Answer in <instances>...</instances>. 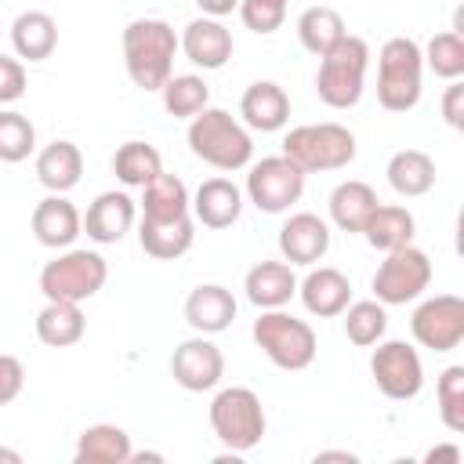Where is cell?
Masks as SVG:
<instances>
[{"label":"cell","instance_id":"e0dca14e","mask_svg":"<svg viewBox=\"0 0 464 464\" xmlns=\"http://www.w3.org/2000/svg\"><path fill=\"white\" fill-rule=\"evenodd\" d=\"M239 123L246 130H261V134H272V130H283L286 120H290V98L279 83L272 80H257L243 91L239 98Z\"/></svg>","mask_w":464,"mask_h":464},{"label":"cell","instance_id":"7402d4cb","mask_svg":"<svg viewBox=\"0 0 464 464\" xmlns=\"http://www.w3.org/2000/svg\"><path fill=\"white\" fill-rule=\"evenodd\" d=\"M196 239V221L192 214H181V218H163V221H152V218H141L138 225V243L149 257L156 261H174L181 254H188Z\"/></svg>","mask_w":464,"mask_h":464},{"label":"cell","instance_id":"8fae6325","mask_svg":"<svg viewBox=\"0 0 464 464\" xmlns=\"http://www.w3.org/2000/svg\"><path fill=\"white\" fill-rule=\"evenodd\" d=\"M370 373H373V384L381 388V395H388L395 402L417 399L424 388L420 355L406 341H377V348L370 355Z\"/></svg>","mask_w":464,"mask_h":464},{"label":"cell","instance_id":"5bb4252c","mask_svg":"<svg viewBox=\"0 0 464 464\" xmlns=\"http://www.w3.org/2000/svg\"><path fill=\"white\" fill-rule=\"evenodd\" d=\"M330 250V225L312 214V210H301V214H290L279 228V254L286 265H315L323 261V254Z\"/></svg>","mask_w":464,"mask_h":464},{"label":"cell","instance_id":"603a6c76","mask_svg":"<svg viewBox=\"0 0 464 464\" xmlns=\"http://www.w3.org/2000/svg\"><path fill=\"white\" fill-rule=\"evenodd\" d=\"M243 290H246V301L257 304L261 312H265V308H283V304H290V297L297 294L294 265H286V261H257V265L246 272Z\"/></svg>","mask_w":464,"mask_h":464},{"label":"cell","instance_id":"83f0119b","mask_svg":"<svg viewBox=\"0 0 464 464\" xmlns=\"http://www.w3.org/2000/svg\"><path fill=\"white\" fill-rule=\"evenodd\" d=\"M384 174H388V185L399 196L413 199V196L431 192V185H435V160L428 152H420V149H399L388 160V170Z\"/></svg>","mask_w":464,"mask_h":464},{"label":"cell","instance_id":"9a60e30c","mask_svg":"<svg viewBox=\"0 0 464 464\" xmlns=\"http://www.w3.org/2000/svg\"><path fill=\"white\" fill-rule=\"evenodd\" d=\"M178 47L185 51V58L196 65V69H221L228 58H232V33L225 29L221 18H192L178 40Z\"/></svg>","mask_w":464,"mask_h":464},{"label":"cell","instance_id":"ee69618b","mask_svg":"<svg viewBox=\"0 0 464 464\" xmlns=\"http://www.w3.org/2000/svg\"><path fill=\"white\" fill-rule=\"evenodd\" d=\"M196 4H199V11L210 14V18H225V14H232V11L239 7V0H196Z\"/></svg>","mask_w":464,"mask_h":464},{"label":"cell","instance_id":"30bf717a","mask_svg":"<svg viewBox=\"0 0 464 464\" xmlns=\"http://www.w3.org/2000/svg\"><path fill=\"white\" fill-rule=\"evenodd\" d=\"M304 178H308V174H304L297 163H290L283 152H279V156H265V160H257V163L250 167V174H246V196H250V203H254L257 210H265V214H283V210H290V207L301 199Z\"/></svg>","mask_w":464,"mask_h":464},{"label":"cell","instance_id":"bcb514c9","mask_svg":"<svg viewBox=\"0 0 464 464\" xmlns=\"http://www.w3.org/2000/svg\"><path fill=\"white\" fill-rule=\"evenodd\" d=\"M0 460H7V464H22V453H18V450H0Z\"/></svg>","mask_w":464,"mask_h":464},{"label":"cell","instance_id":"484cf974","mask_svg":"<svg viewBox=\"0 0 464 464\" xmlns=\"http://www.w3.org/2000/svg\"><path fill=\"white\" fill-rule=\"evenodd\" d=\"M413 228H417V221H413V214L406 207H399V203H377L370 210L366 225H362V236H366V243L373 250H384L388 254V250H399V246L413 243Z\"/></svg>","mask_w":464,"mask_h":464},{"label":"cell","instance_id":"ac0fdd59","mask_svg":"<svg viewBox=\"0 0 464 464\" xmlns=\"http://www.w3.org/2000/svg\"><path fill=\"white\" fill-rule=\"evenodd\" d=\"M188 210L203 228H232L243 214V192L228 178H207L188 199Z\"/></svg>","mask_w":464,"mask_h":464},{"label":"cell","instance_id":"44dd1931","mask_svg":"<svg viewBox=\"0 0 464 464\" xmlns=\"http://www.w3.org/2000/svg\"><path fill=\"white\" fill-rule=\"evenodd\" d=\"M297 294H301V304H304L312 315L334 319V315H341V312L348 308V301H352V283H348L344 272L319 265V268H312V272L297 283Z\"/></svg>","mask_w":464,"mask_h":464},{"label":"cell","instance_id":"1f68e13d","mask_svg":"<svg viewBox=\"0 0 464 464\" xmlns=\"http://www.w3.org/2000/svg\"><path fill=\"white\" fill-rule=\"evenodd\" d=\"M348 29H344V18H341V11H334V7H326V4H315V7H308V11H301V18H297V36H301V47L308 51V54H326L341 36H344Z\"/></svg>","mask_w":464,"mask_h":464},{"label":"cell","instance_id":"8992f818","mask_svg":"<svg viewBox=\"0 0 464 464\" xmlns=\"http://www.w3.org/2000/svg\"><path fill=\"white\" fill-rule=\"evenodd\" d=\"M283 156L297 163L304 174L341 170L355 160V134L341 123H301L286 130Z\"/></svg>","mask_w":464,"mask_h":464},{"label":"cell","instance_id":"f6af8a7d","mask_svg":"<svg viewBox=\"0 0 464 464\" xmlns=\"http://www.w3.org/2000/svg\"><path fill=\"white\" fill-rule=\"evenodd\" d=\"M315 460H348V464H355V453H348V450H323V453H315Z\"/></svg>","mask_w":464,"mask_h":464},{"label":"cell","instance_id":"ffe728a7","mask_svg":"<svg viewBox=\"0 0 464 464\" xmlns=\"http://www.w3.org/2000/svg\"><path fill=\"white\" fill-rule=\"evenodd\" d=\"M236 319V297L228 286L221 283H199L188 297H185V323L196 334H221L228 330Z\"/></svg>","mask_w":464,"mask_h":464},{"label":"cell","instance_id":"cb8c5ba5","mask_svg":"<svg viewBox=\"0 0 464 464\" xmlns=\"http://www.w3.org/2000/svg\"><path fill=\"white\" fill-rule=\"evenodd\" d=\"M80 174H83V152L80 145L58 138L51 145H44L36 152V181L47 188V192H69L80 185Z\"/></svg>","mask_w":464,"mask_h":464},{"label":"cell","instance_id":"836d02e7","mask_svg":"<svg viewBox=\"0 0 464 464\" xmlns=\"http://www.w3.org/2000/svg\"><path fill=\"white\" fill-rule=\"evenodd\" d=\"M160 98H163V109H167L174 120H192L199 109H207L210 87H207L203 76L181 72V76H170V80L160 87Z\"/></svg>","mask_w":464,"mask_h":464},{"label":"cell","instance_id":"4fadbf2b","mask_svg":"<svg viewBox=\"0 0 464 464\" xmlns=\"http://www.w3.org/2000/svg\"><path fill=\"white\" fill-rule=\"evenodd\" d=\"M170 377L185 392H210L225 377V355H221V348L207 334L188 337L170 355Z\"/></svg>","mask_w":464,"mask_h":464},{"label":"cell","instance_id":"277c9868","mask_svg":"<svg viewBox=\"0 0 464 464\" xmlns=\"http://www.w3.org/2000/svg\"><path fill=\"white\" fill-rule=\"evenodd\" d=\"M420 80H424V58L420 44L410 36L384 40L377 54V102L388 112H410L420 102Z\"/></svg>","mask_w":464,"mask_h":464},{"label":"cell","instance_id":"6da1fadb","mask_svg":"<svg viewBox=\"0 0 464 464\" xmlns=\"http://www.w3.org/2000/svg\"><path fill=\"white\" fill-rule=\"evenodd\" d=\"M178 33L163 18H134L123 29V65L134 87L160 91L174 76Z\"/></svg>","mask_w":464,"mask_h":464},{"label":"cell","instance_id":"d590c367","mask_svg":"<svg viewBox=\"0 0 464 464\" xmlns=\"http://www.w3.org/2000/svg\"><path fill=\"white\" fill-rule=\"evenodd\" d=\"M36 149V127L25 112L0 109V163H22Z\"/></svg>","mask_w":464,"mask_h":464},{"label":"cell","instance_id":"7a4b0ae2","mask_svg":"<svg viewBox=\"0 0 464 464\" xmlns=\"http://www.w3.org/2000/svg\"><path fill=\"white\" fill-rule=\"evenodd\" d=\"M188 149L196 160L210 163L214 170H243L250 167L254 138L228 109L207 105L188 123Z\"/></svg>","mask_w":464,"mask_h":464},{"label":"cell","instance_id":"5b68a950","mask_svg":"<svg viewBox=\"0 0 464 464\" xmlns=\"http://www.w3.org/2000/svg\"><path fill=\"white\" fill-rule=\"evenodd\" d=\"M254 344L279 366V370H308L315 362V352H319V337L315 330L283 312V308H265L257 319H254Z\"/></svg>","mask_w":464,"mask_h":464},{"label":"cell","instance_id":"4316f807","mask_svg":"<svg viewBox=\"0 0 464 464\" xmlns=\"http://www.w3.org/2000/svg\"><path fill=\"white\" fill-rule=\"evenodd\" d=\"M76 464H127L130 460V435L120 424H91L76 439Z\"/></svg>","mask_w":464,"mask_h":464},{"label":"cell","instance_id":"7c38bea8","mask_svg":"<svg viewBox=\"0 0 464 464\" xmlns=\"http://www.w3.org/2000/svg\"><path fill=\"white\" fill-rule=\"evenodd\" d=\"M410 334L420 348L453 352L464 341V301L457 294H435L410 315Z\"/></svg>","mask_w":464,"mask_h":464},{"label":"cell","instance_id":"74e56055","mask_svg":"<svg viewBox=\"0 0 464 464\" xmlns=\"http://www.w3.org/2000/svg\"><path fill=\"white\" fill-rule=\"evenodd\" d=\"M435 399H439V417L442 424L460 435L464 431V366H446L439 384H435Z\"/></svg>","mask_w":464,"mask_h":464},{"label":"cell","instance_id":"d6a6232c","mask_svg":"<svg viewBox=\"0 0 464 464\" xmlns=\"http://www.w3.org/2000/svg\"><path fill=\"white\" fill-rule=\"evenodd\" d=\"M188 188L181 178L174 174H156L145 188H141V218L163 221V218H181L188 214Z\"/></svg>","mask_w":464,"mask_h":464},{"label":"cell","instance_id":"f35d334b","mask_svg":"<svg viewBox=\"0 0 464 464\" xmlns=\"http://www.w3.org/2000/svg\"><path fill=\"white\" fill-rule=\"evenodd\" d=\"M286 4L290 0H239L236 11H239V18H243V25L250 33L268 36L286 22Z\"/></svg>","mask_w":464,"mask_h":464},{"label":"cell","instance_id":"ab89813d","mask_svg":"<svg viewBox=\"0 0 464 464\" xmlns=\"http://www.w3.org/2000/svg\"><path fill=\"white\" fill-rule=\"evenodd\" d=\"M25 65L18 58H7L0 54V105H11L25 94Z\"/></svg>","mask_w":464,"mask_h":464},{"label":"cell","instance_id":"8d00e7d4","mask_svg":"<svg viewBox=\"0 0 464 464\" xmlns=\"http://www.w3.org/2000/svg\"><path fill=\"white\" fill-rule=\"evenodd\" d=\"M420 58H424V65H428L435 76H442V80H460V76H464V36L453 33V29L435 33V36L428 40V47L420 51Z\"/></svg>","mask_w":464,"mask_h":464},{"label":"cell","instance_id":"52a82bcc","mask_svg":"<svg viewBox=\"0 0 464 464\" xmlns=\"http://www.w3.org/2000/svg\"><path fill=\"white\" fill-rule=\"evenodd\" d=\"M210 428L228 453H246L265 435V406L254 388H221L210 402Z\"/></svg>","mask_w":464,"mask_h":464},{"label":"cell","instance_id":"e575fe53","mask_svg":"<svg viewBox=\"0 0 464 464\" xmlns=\"http://www.w3.org/2000/svg\"><path fill=\"white\" fill-rule=\"evenodd\" d=\"M341 315H344V337L355 348H373L388 330V312L377 297L373 301H348V308Z\"/></svg>","mask_w":464,"mask_h":464},{"label":"cell","instance_id":"60d3db41","mask_svg":"<svg viewBox=\"0 0 464 464\" xmlns=\"http://www.w3.org/2000/svg\"><path fill=\"white\" fill-rule=\"evenodd\" d=\"M22 384H25V370L14 355H4L0 352V406L14 402L22 395Z\"/></svg>","mask_w":464,"mask_h":464},{"label":"cell","instance_id":"ba28073f","mask_svg":"<svg viewBox=\"0 0 464 464\" xmlns=\"http://www.w3.org/2000/svg\"><path fill=\"white\" fill-rule=\"evenodd\" d=\"M109 279V261L98 250H65L40 268V290L47 301H87Z\"/></svg>","mask_w":464,"mask_h":464},{"label":"cell","instance_id":"b9f144b4","mask_svg":"<svg viewBox=\"0 0 464 464\" xmlns=\"http://www.w3.org/2000/svg\"><path fill=\"white\" fill-rule=\"evenodd\" d=\"M442 116L453 130H464V83L450 80V87L442 91Z\"/></svg>","mask_w":464,"mask_h":464},{"label":"cell","instance_id":"4dcf8cb0","mask_svg":"<svg viewBox=\"0 0 464 464\" xmlns=\"http://www.w3.org/2000/svg\"><path fill=\"white\" fill-rule=\"evenodd\" d=\"M112 174L127 185V188H145L156 174H163V160L160 149L149 141H123L112 156Z\"/></svg>","mask_w":464,"mask_h":464},{"label":"cell","instance_id":"2e32d148","mask_svg":"<svg viewBox=\"0 0 464 464\" xmlns=\"http://www.w3.org/2000/svg\"><path fill=\"white\" fill-rule=\"evenodd\" d=\"M134 218H138V203L127 192H116L112 188V192L94 196V203L83 214V232H87V239L109 246V243H120L130 232Z\"/></svg>","mask_w":464,"mask_h":464},{"label":"cell","instance_id":"d4e9b609","mask_svg":"<svg viewBox=\"0 0 464 464\" xmlns=\"http://www.w3.org/2000/svg\"><path fill=\"white\" fill-rule=\"evenodd\" d=\"M11 44L14 54L25 62H44L58 47V22L47 11H22L11 22Z\"/></svg>","mask_w":464,"mask_h":464},{"label":"cell","instance_id":"f546056e","mask_svg":"<svg viewBox=\"0 0 464 464\" xmlns=\"http://www.w3.org/2000/svg\"><path fill=\"white\" fill-rule=\"evenodd\" d=\"M87 334V319L72 301H47L36 315V337L47 348H69Z\"/></svg>","mask_w":464,"mask_h":464},{"label":"cell","instance_id":"9c48e42d","mask_svg":"<svg viewBox=\"0 0 464 464\" xmlns=\"http://www.w3.org/2000/svg\"><path fill=\"white\" fill-rule=\"evenodd\" d=\"M431 283V261L420 246L406 243L399 250H388L384 261L373 272V297L388 308V304H406L417 301Z\"/></svg>","mask_w":464,"mask_h":464},{"label":"cell","instance_id":"7bdbcfd3","mask_svg":"<svg viewBox=\"0 0 464 464\" xmlns=\"http://www.w3.org/2000/svg\"><path fill=\"white\" fill-rule=\"evenodd\" d=\"M428 464H460V446L457 442H442V446H431L424 453Z\"/></svg>","mask_w":464,"mask_h":464},{"label":"cell","instance_id":"d6986e66","mask_svg":"<svg viewBox=\"0 0 464 464\" xmlns=\"http://www.w3.org/2000/svg\"><path fill=\"white\" fill-rule=\"evenodd\" d=\"M83 232V218L80 210L65 199V192H51L47 199L36 203L33 210V236L51 246V250H65L76 243V236Z\"/></svg>","mask_w":464,"mask_h":464},{"label":"cell","instance_id":"3957f363","mask_svg":"<svg viewBox=\"0 0 464 464\" xmlns=\"http://www.w3.org/2000/svg\"><path fill=\"white\" fill-rule=\"evenodd\" d=\"M366 69H370V44L362 36L344 33L326 54H319V72H315L319 102L330 109H352L362 98Z\"/></svg>","mask_w":464,"mask_h":464},{"label":"cell","instance_id":"f1b7e54d","mask_svg":"<svg viewBox=\"0 0 464 464\" xmlns=\"http://www.w3.org/2000/svg\"><path fill=\"white\" fill-rule=\"evenodd\" d=\"M377 192L366 185V181H341L334 192H330V221L341 228V232H362L370 210L377 207Z\"/></svg>","mask_w":464,"mask_h":464}]
</instances>
